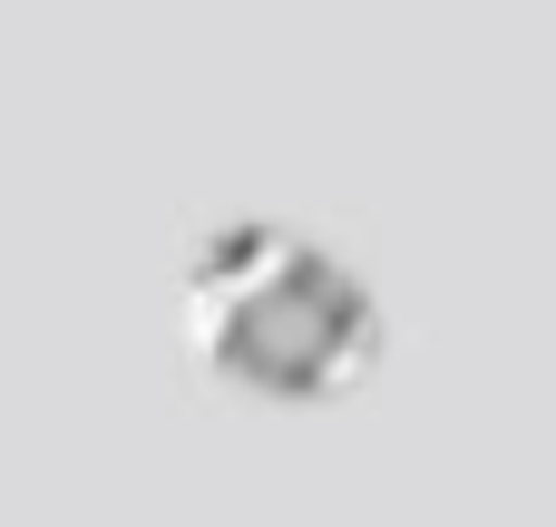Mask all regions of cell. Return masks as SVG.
Returning a JSON list of instances; mask_svg holds the SVG:
<instances>
[{
  "instance_id": "1",
  "label": "cell",
  "mask_w": 556,
  "mask_h": 527,
  "mask_svg": "<svg viewBox=\"0 0 556 527\" xmlns=\"http://www.w3.org/2000/svg\"><path fill=\"white\" fill-rule=\"evenodd\" d=\"M195 352L254 391H332L352 381V362L371 352V303L342 284V264H323L313 244L283 235H244L225 254H205L195 284Z\"/></svg>"
}]
</instances>
